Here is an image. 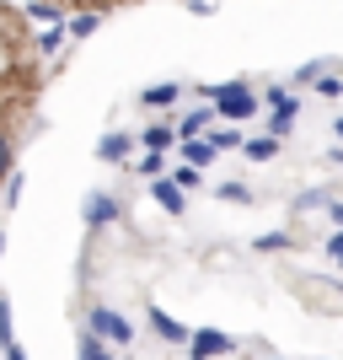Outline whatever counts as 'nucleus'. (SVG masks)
<instances>
[{"mask_svg": "<svg viewBox=\"0 0 343 360\" xmlns=\"http://www.w3.org/2000/svg\"><path fill=\"white\" fill-rule=\"evenodd\" d=\"M0 349H6V360H27V355H22V345H16V339H11V345H0Z\"/></svg>", "mask_w": 343, "mask_h": 360, "instance_id": "30", "label": "nucleus"}, {"mask_svg": "<svg viewBox=\"0 0 343 360\" xmlns=\"http://www.w3.org/2000/svg\"><path fill=\"white\" fill-rule=\"evenodd\" d=\"M279 146H284L279 135H257V140H247L241 150H247V162H274V156H279Z\"/></svg>", "mask_w": 343, "mask_h": 360, "instance_id": "13", "label": "nucleus"}, {"mask_svg": "<svg viewBox=\"0 0 343 360\" xmlns=\"http://www.w3.org/2000/svg\"><path fill=\"white\" fill-rule=\"evenodd\" d=\"M295 113H300V103H295V97H284V103L279 108H274V119H269V135H290V129H295Z\"/></svg>", "mask_w": 343, "mask_h": 360, "instance_id": "10", "label": "nucleus"}, {"mask_svg": "<svg viewBox=\"0 0 343 360\" xmlns=\"http://www.w3.org/2000/svg\"><path fill=\"white\" fill-rule=\"evenodd\" d=\"M328 258H332V264H343V226L328 237Z\"/></svg>", "mask_w": 343, "mask_h": 360, "instance_id": "26", "label": "nucleus"}, {"mask_svg": "<svg viewBox=\"0 0 343 360\" xmlns=\"http://www.w3.org/2000/svg\"><path fill=\"white\" fill-rule=\"evenodd\" d=\"M311 86L322 91V97H343V75H332V70H328V75H316Z\"/></svg>", "mask_w": 343, "mask_h": 360, "instance_id": "18", "label": "nucleus"}, {"mask_svg": "<svg viewBox=\"0 0 343 360\" xmlns=\"http://www.w3.org/2000/svg\"><path fill=\"white\" fill-rule=\"evenodd\" d=\"M188 11L194 16H215V0H188Z\"/></svg>", "mask_w": 343, "mask_h": 360, "instance_id": "29", "label": "nucleus"}, {"mask_svg": "<svg viewBox=\"0 0 343 360\" xmlns=\"http://www.w3.org/2000/svg\"><path fill=\"white\" fill-rule=\"evenodd\" d=\"M16 199H22V178L11 172V178H6V205H16Z\"/></svg>", "mask_w": 343, "mask_h": 360, "instance_id": "28", "label": "nucleus"}, {"mask_svg": "<svg viewBox=\"0 0 343 360\" xmlns=\"http://www.w3.org/2000/svg\"><path fill=\"white\" fill-rule=\"evenodd\" d=\"M150 328L161 333L166 345H188V339H194V328H182L177 317H166V312H161V307H150Z\"/></svg>", "mask_w": 343, "mask_h": 360, "instance_id": "6", "label": "nucleus"}, {"mask_svg": "<svg viewBox=\"0 0 343 360\" xmlns=\"http://www.w3.org/2000/svg\"><path fill=\"white\" fill-rule=\"evenodd\" d=\"M119 199L113 194H86V205H81V221H86V231H102V226L119 221Z\"/></svg>", "mask_w": 343, "mask_h": 360, "instance_id": "3", "label": "nucleus"}, {"mask_svg": "<svg viewBox=\"0 0 343 360\" xmlns=\"http://www.w3.org/2000/svg\"><path fill=\"white\" fill-rule=\"evenodd\" d=\"M199 172H204V167H194V162H182L177 172H172V178H177L182 188H199V183H204V178H199Z\"/></svg>", "mask_w": 343, "mask_h": 360, "instance_id": "23", "label": "nucleus"}, {"mask_svg": "<svg viewBox=\"0 0 343 360\" xmlns=\"http://www.w3.org/2000/svg\"><path fill=\"white\" fill-rule=\"evenodd\" d=\"M75 360H113V349H107V339L102 333H81V345H75Z\"/></svg>", "mask_w": 343, "mask_h": 360, "instance_id": "12", "label": "nucleus"}, {"mask_svg": "<svg viewBox=\"0 0 343 360\" xmlns=\"http://www.w3.org/2000/svg\"><path fill=\"white\" fill-rule=\"evenodd\" d=\"M328 215H332V221L343 226V199H338V205H328Z\"/></svg>", "mask_w": 343, "mask_h": 360, "instance_id": "31", "label": "nucleus"}, {"mask_svg": "<svg viewBox=\"0 0 343 360\" xmlns=\"http://www.w3.org/2000/svg\"><path fill=\"white\" fill-rule=\"evenodd\" d=\"M16 339V323H11V301L0 296V345H11Z\"/></svg>", "mask_w": 343, "mask_h": 360, "instance_id": "19", "label": "nucleus"}, {"mask_svg": "<svg viewBox=\"0 0 343 360\" xmlns=\"http://www.w3.org/2000/svg\"><path fill=\"white\" fill-rule=\"evenodd\" d=\"M182 162H194V167H209V162H215V140H204V135L182 140Z\"/></svg>", "mask_w": 343, "mask_h": 360, "instance_id": "14", "label": "nucleus"}, {"mask_svg": "<svg viewBox=\"0 0 343 360\" xmlns=\"http://www.w3.org/2000/svg\"><path fill=\"white\" fill-rule=\"evenodd\" d=\"M316 75H322V60H306V65L295 70V81H316Z\"/></svg>", "mask_w": 343, "mask_h": 360, "instance_id": "27", "label": "nucleus"}, {"mask_svg": "<svg viewBox=\"0 0 343 360\" xmlns=\"http://www.w3.org/2000/svg\"><path fill=\"white\" fill-rule=\"evenodd\" d=\"M86 328H91V333H102L107 345H129V339H135L129 317H119L113 307H91V312H86Z\"/></svg>", "mask_w": 343, "mask_h": 360, "instance_id": "2", "label": "nucleus"}, {"mask_svg": "<svg viewBox=\"0 0 343 360\" xmlns=\"http://www.w3.org/2000/svg\"><path fill=\"white\" fill-rule=\"evenodd\" d=\"M91 6H119V0H91Z\"/></svg>", "mask_w": 343, "mask_h": 360, "instance_id": "33", "label": "nucleus"}, {"mask_svg": "<svg viewBox=\"0 0 343 360\" xmlns=\"http://www.w3.org/2000/svg\"><path fill=\"white\" fill-rule=\"evenodd\" d=\"M332 135H338V140H343V119H338V124H332Z\"/></svg>", "mask_w": 343, "mask_h": 360, "instance_id": "32", "label": "nucleus"}, {"mask_svg": "<svg viewBox=\"0 0 343 360\" xmlns=\"http://www.w3.org/2000/svg\"><path fill=\"white\" fill-rule=\"evenodd\" d=\"M209 140H215V150H231V146H247V140H241V135H236V129H215V135H209Z\"/></svg>", "mask_w": 343, "mask_h": 360, "instance_id": "25", "label": "nucleus"}, {"mask_svg": "<svg viewBox=\"0 0 343 360\" xmlns=\"http://www.w3.org/2000/svg\"><path fill=\"white\" fill-rule=\"evenodd\" d=\"M215 113H220V108H215V103L194 108V113H188V119H182V129H177V135H182V140H194V135H204L209 124H215Z\"/></svg>", "mask_w": 343, "mask_h": 360, "instance_id": "8", "label": "nucleus"}, {"mask_svg": "<svg viewBox=\"0 0 343 360\" xmlns=\"http://www.w3.org/2000/svg\"><path fill=\"white\" fill-rule=\"evenodd\" d=\"M150 199H156L166 215H182V210H188V199H182V183H177V178H150Z\"/></svg>", "mask_w": 343, "mask_h": 360, "instance_id": "5", "label": "nucleus"}, {"mask_svg": "<svg viewBox=\"0 0 343 360\" xmlns=\"http://www.w3.org/2000/svg\"><path fill=\"white\" fill-rule=\"evenodd\" d=\"M204 97L215 108H220V119H231V124H241V119H253L257 108H263V97H257L247 81H220V86H204Z\"/></svg>", "mask_w": 343, "mask_h": 360, "instance_id": "1", "label": "nucleus"}, {"mask_svg": "<svg viewBox=\"0 0 343 360\" xmlns=\"http://www.w3.org/2000/svg\"><path fill=\"white\" fill-rule=\"evenodd\" d=\"M322 205H328V194H322V188H306V194L295 199V210L306 215V210H322Z\"/></svg>", "mask_w": 343, "mask_h": 360, "instance_id": "21", "label": "nucleus"}, {"mask_svg": "<svg viewBox=\"0 0 343 360\" xmlns=\"http://www.w3.org/2000/svg\"><path fill=\"white\" fill-rule=\"evenodd\" d=\"M27 16L48 22V27H54V22H70V16H65V6H54V0H32V6H27Z\"/></svg>", "mask_w": 343, "mask_h": 360, "instance_id": "15", "label": "nucleus"}, {"mask_svg": "<svg viewBox=\"0 0 343 360\" xmlns=\"http://www.w3.org/2000/svg\"><path fill=\"white\" fill-rule=\"evenodd\" d=\"M11 162H16V150H11V135L0 129V183L11 178Z\"/></svg>", "mask_w": 343, "mask_h": 360, "instance_id": "20", "label": "nucleus"}, {"mask_svg": "<svg viewBox=\"0 0 343 360\" xmlns=\"http://www.w3.org/2000/svg\"><path fill=\"white\" fill-rule=\"evenodd\" d=\"M274 248H290V237H284V231H263V237H257V253H274Z\"/></svg>", "mask_w": 343, "mask_h": 360, "instance_id": "24", "label": "nucleus"}, {"mask_svg": "<svg viewBox=\"0 0 343 360\" xmlns=\"http://www.w3.org/2000/svg\"><path fill=\"white\" fill-rule=\"evenodd\" d=\"M177 81H156V86H145V91H140V103H145V108H172V103H177Z\"/></svg>", "mask_w": 343, "mask_h": 360, "instance_id": "9", "label": "nucleus"}, {"mask_svg": "<svg viewBox=\"0 0 343 360\" xmlns=\"http://www.w3.org/2000/svg\"><path fill=\"white\" fill-rule=\"evenodd\" d=\"M97 27H102V16H97V11H81V16H70V38H91Z\"/></svg>", "mask_w": 343, "mask_h": 360, "instance_id": "16", "label": "nucleus"}, {"mask_svg": "<svg viewBox=\"0 0 343 360\" xmlns=\"http://www.w3.org/2000/svg\"><path fill=\"white\" fill-rule=\"evenodd\" d=\"M129 150H135V135H102L97 140V156H102V162H129Z\"/></svg>", "mask_w": 343, "mask_h": 360, "instance_id": "7", "label": "nucleus"}, {"mask_svg": "<svg viewBox=\"0 0 343 360\" xmlns=\"http://www.w3.org/2000/svg\"><path fill=\"white\" fill-rule=\"evenodd\" d=\"M225 349H231V339L220 328H194V339H188V360H215Z\"/></svg>", "mask_w": 343, "mask_h": 360, "instance_id": "4", "label": "nucleus"}, {"mask_svg": "<svg viewBox=\"0 0 343 360\" xmlns=\"http://www.w3.org/2000/svg\"><path fill=\"white\" fill-rule=\"evenodd\" d=\"M0 248H6V231H0Z\"/></svg>", "mask_w": 343, "mask_h": 360, "instance_id": "34", "label": "nucleus"}, {"mask_svg": "<svg viewBox=\"0 0 343 360\" xmlns=\"http://www.w3.org/2000/svg\"><path fill=\"white\" fill-rule=\"evenodd\" d=\"M215 194H220L225 205H247V199H253V194H247V188H241V183H220Z\"/></svg>", "mask_w": 343, "mask_h": 360, "instance_id": "22", "label": "nucleus"}, {"mask_svg": "<svg viewBox=\"0 0 343 360\" xmlns=\"http://www.w3.org/2000/svg\"><path fill=\"white\" fill-rule=\"evenodd\" d=\"M140 146H145V150H166V146H172V140H182L177 135V129H172V124H150V129H140Z\"/></svg>", "mask_w": 343, "mask_h": 360, "instance_id": "11", "label": "nucleus"}, {"mask_svg": "<svg viewBox=\"0 0 343 360\" xmlns=\"http://www.w3.org/2000/svg\"><path fill=\"white\" fill-rule=\"evenodd\" d=\"M135 172H140V178H161V172H166V156H161V150H145Z\"/></svg>", "mask_w": 343, "mask_h": 360, "instance_id": "17", "label": "nucleus"}]
</instances>
